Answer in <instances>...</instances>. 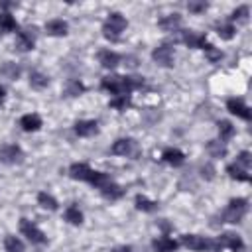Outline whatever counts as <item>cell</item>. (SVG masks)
Wrapping results in <instances>:
<instances>
[{"label": "cell", "instance_id": "obj_1", "mask_svg": "<svg viewBox=\"0 0 252 252\" xmlns=\"http://www.w3.org/2000/svg\"><path fill=\"white\" fill-rule=\"evenodd\" d=\"M144 87V77H126V75H111L100 81V89L113 93L115 97L130 95L134 89Z\"/></svg>", "mask_w": 252, "mask_h": 252}, {"label": "cell", "instance_id": "obj_2", "mask_svg": "<svg viewBox=\"0 0 252 252\" xmlns=\"http://www.w3.org/2000/svg\"><path fill=\"white\" fill-rule=\"evenodd\" d=\"M126 26H128L126 18L122 14H118V12H113L105 20V24H103V36L107 39H111V41H118L120 36H122V32L126 30Z\"/></svg>", "mask_w": 252, "mask_h": 252}, {"label": "cell", "instance_id": "obj_3", "mask_svg": "<svg viewBox=\"0 0 252 252\" xmlns=\"http://www.w3.org/2000/svg\"><path fill=\"white\" fill-rule=\"evenodd\" d=\"M181 244L193 252H219L221 246L217 240H207L205 236H199V234H183L181 236Z\"/></svg>", "mask_w": 252, "mask_h": 252}, {"label": "cell", "instance_id": "obj_4", "mask_svg": "<svg viewBox=\"0 0 252 252\" xmlns=\"http://www.w3.org/2000/svg\"><path fill=\"white\" fill-rule=\"evenodd\" d=\"M246 213H248V201L238 197V199H233L229 207L223 211V221L225 223H240Z\"/></svg>", "mask_w": 252, "mask_h": 252}, {"label": "cell", "instance_id": "obj_5", "mask_svg": "<svg viewBox=\"0 0 252 252\" xmlns=\"http://www.w3.org/2000/svg\"><path fill=\"white\" fill-rule=\"evenodd\" d=\"M24 160L22 148L16 144H4L0 146V162L2 164H20Z\"/></svg>", "mask_w": 252, "mask_h": 252}, {"label": "cell", "instance_id": "obj_6", "mask_svg": "<svg viewBox=\"0 0 252 252\" xmlns=\"http://www.w3.org/2000/svg\"><path fill=\"white\" fill-rule=\"evenodd\" d=\"M152 58H154V61L158 63V65H162V67H172L174 65V47L170 45V43H162V45H158L154 52H152Z\"/></svg>", "mask_w": 252, "mask_h": 252}, {"label": "cell", "instance_id": "obj_7", "mask_svg": "<svg viewBox=\"0 0 252 252\" xmlns=\"http://www.w3.org/2000/svg\"><path fill=\"white\" fill-rule=\"evenodd\" d=\"M20 231H22V234H24L30 242H34V244H43V242H45V234H43L32 221H28V219H22V221H20Z\"/></svg>", "mask_w": 252, "mask_h": 252}, {"label": "cell", "instance_id": "obj_8", "mask_svg": "<svg viewBox=\"0 0 252 252\" xmlns=\"http://www.w3.org/2000/svg\"><path fill=\"white\" fill-rule=\"evenodd\" d=\"M217 242H219V246L221 248H231L233 252H242L244 250V240L238 236V234H234V233H223L219 238H217Z\"/></svg>", "mask_w": 252, "mask_h": 252}, {"label": "cell", "instance_id": "obj_9", "mask_svg": "<svg viewBox=\"0 0 252 252\" xmlns=\"http://www.w3.org/2000/svg\"><path fill=\"white\" fill-rule=\"evenodd\" d=\"M36 28H26L24 32H18L16 36V47L20 49V52H30V49H34L36 45Z\"/></svg>", "mask_w": 252, "mask_h": 252}, {"label": "cell", "instance_id": "obj_10", "mask_svg": "<svg viewBox=\"0 0 252 252\" xmlns=\"http://www.w3.org/2000/svg\"><path fill=\"white\" fill-rule=\"evenodd\" d=\"M181 41L185 45H189V47H201V49H205V45H207V38L203 34H199V32H193V30L183 32Z\"/></svg>", "mask_w": 252, "mask_h": 252}, {"label": "cell", "instance_id": "obj_11", "mask_svg": "<svg viewBox=\"0 0 252 252\" xmlns=\"http://www.w3.org/2000/svg\"><path fill=\"white\" fill-rule=\"evenodd\" d=\"M227 109H229V113L236 115L238 118H242V120H250V109L242 103L240 98H229V100H227Z\"/></svg>", "mask_w": 252, "mask_h": 252}, {"label": "cell", "instance_id": "obj_12", "mask_svg": "<svg viewBox=\"0 0 252 252\" xmlns=\"http://www.w3.org/2000/svg\"><path fill=\"white\" fill-rule=\"evenodd\" d=\"M179 246V242H175L174 238L170 236H158L152 240V248L154 252H175Z\"/></svg>", "mask_w": 252, "mask_h": 252}, {"label": "cell", "instance_id": "obj_13", "mask_svg": "<svg viewBox=\"0 0 252 252\" xmlns=\"http://www.w3.org/2000/svg\"><path fill=\"white\" fill-rule=\"evenodd\" d=\"M162 160H164L166 164L174 166V168H179V166H183V162H185V156H183V152H181V150H177V148H168V150H164Z\"/></svg>", "mask_w": 252, "mask_h": 252}, {"label": "cell", "instance_id": "obj_14", "mask_svg": "<svg viewBox=\"0 0 252 252\" xmlns=\"http://www.w3.org/2000/svg\"><path fill=\"white\" fill-rule=\"evenodd\" d=\"M97 132H98L97 120H79V122H75V134L77 136L89 138V136H95Z\"/></svg>", "mask_w": 252, "mask_h": 252}, {"label": "cell", "instance_id": "obj_15", "mask_svg": "<svg viewBox=\"0 0 252 252\" xmlns=\"http://www.w3.org/2000/svg\"><path fill=\"white\" fill-rule=\"evenodd\" d=\"M69 175H71V179H77V181H89L93 175V170L87 164H71Z\"/></svg>", "mask_w": 252, "mask_h": 252}, {"label": "cell", "instance_id": "obj_16", "mask_svg": "<svg viewBox=\"0 0 252 252\" xmlns=\"http://www.w3.org/2000/svg\"><path fill=\"white\" fill-rule=\"evenodd\" d=\"M98 63L105 69H115L120 63V56L116 52H111V49H103V52L98 54Z\"/></svg>", "mask_w": 252, "mask_h": 252}, {"label": "cell", "instance_id": "obj_17", "mask_svg": "<svg viewBox=\"0 0 252 252\" xmlns=\"http://www.w3.org/2000/svg\"><path fill=\"white\" fill-rule=\"evenodd\" d=\"M179 26H181V16L179 14H170V16H166L158 22V28L164 30V32H177Z\"/></svg>", "mask_w": 252, "mask_h": 252}, {"label": "cell", "instance_id": "obj_18", "mask_svg": "<svg viewBox=\"0 0 252 252\" xmlns=\"http://www.w3.org/2000/svg\"><path fill=\"white\" fill-rule=\"evenodd\" d=\"M20 126L24 132H38L41 128V118L38 115H24L20 118Z\"/></svg>", "mask_w": 252, "mask_h": 252}, {"label": "cell", "instance_id": "obj_19", "mask_svg": "<svg viewBox=\"0 0 252 252\" xmlns=\"http://www.w3.org/2000/svg\"><path fill=\"white\" fill-rule=\"evenodd\" d=\"M132 148H134V142H132L130 138H120V140H116V142L113 144L111 152H113L115 156H128V154L132 152Z\"/></svg>", "mask_w": 252, "mask_h": 252}, {"label": "cell", "instance_id": "obj_20", "mask_svg": "<svg viewBox=\"0 0 252 252\" xmlns=\"http://www.w3.org/2000/svg\"><path fill=\"white\" fill-rule=\"evenodd\" d=\"M45 32H47L49 36H65V34H67V22H63V20H59V18L49 20V22L45 24Z\"/></svg>", "mask_w": 252, "mask_h": 252}, {"label": "cell", "instance_id": "obj_21", "mask_svg": "<svg viewBox=\"0 0 252 252\" xmlns=\"http://www.w3.org/2000/svg\"><path fill=\"white\" fill-rule=\"evenodd\" d=\"M16 30H18V24H16L14 16L8 14V12H0V32L10 34V32H16Z\"/></svg>", "mask_w": 252, "mask_h": 252}, {"label": "cell", "instance_id": "obj_22", "mask_svg": "<svg viewBox=\"0 0 252 252\" xmlns=\"http://www.w3.org/2000/svg\"><path fill=\"white\" fill-rule=\"evenodd\" d=\"M38 203L43 207V209H47V211H58V199L54 197V195H49V193H45V191H41V193H38Z\"/></svg>", "mask_w": 252, "mask_h": 252}, {"label": "cell", "instance_id": "obj_23", "mask_svg": "<svg viewBox=\"0 0 252 252\" xmlns=\"http://www.w3.org/2000/svg\"><path fill=\"white\" fill-rule=\"evenodd\" d=\"M100 193H103V197H107L111 201H116V199H120L124 195V189L120 185H116V183L111 181V183H107L103 189H100Z\"/></svg>", "mask_w": 252, "mask_h": 252}, {"label": "cell", "instance_id": "obj_24", "mask_svg": "<svg viewBox=\"0 0 252 252\" xmlns=\"http://www.w3.org/2000/svg\"><path fill=\"white\" fill-rule=\"evenodd\" d=\"M136 209H140V211H144V213H154L156 209H158V203L156 201H150L148 197H144V195H136Z\"/></svg>", "mask_w": 252, "mask_h": 252}, {"label": "cell", "instance_id": "obj_25", "mask_svg": "<svg viewBox=\"0 0 252 252\" xmlns=\"http://www.w3.org/2000/svg\"><path fill=\"white\" fill-rule=\"evenodd\" d=\"M207 152H209L213 158H225V156H227V146H225V142H221V140H211V142L207 144Z\"/></svg>", "mask_w": 252, "mask_h": 252}, {"label": "cell", "instance_id": "obj_26", "mask_svg": "<svg viewBox=\"0 0 252 252\" xmlns=\"http://www.w3.org/2000/svg\"><path fill=\"white\" fill-rule=\"evenodd\" d=\"M113 179H111V175L109 174H105V172H95L93 170V175H91V179H89V183L93 185V187H97V189H103L107 183H111Z\"/></svg>", "mask_w": 252, "mask_h": 252}, {"label": "cell", "instance_id": "obj_27", "mask_svg": "<svg viewBox=\"0 0 252 252\" xmlns=\"http://www.w3.org/2000/svg\"><path fill=\"white\" fill-rule=\"evenodd\" d=\"M227 174H229L233 179H236V181H250L248 172H246V170H242V168H240V166H236V164L227 166Z\"/></svg>", "mask_w": 252, "mask_h": 252}, {"label": "cell", "instance_id": "obj_28", "mask_svg": "<svg viewBox=\"0 0 252 252\" xmlns=\"http://www.w3.org/2000/svg\"><path fill=\"white\" fill-rule=\"evenodd\" d=\"M65 221L71 223V225H75V227L83 223V213L79 211L77 205H69V207L65 209Z\"/></svg>", "mask_w": 252, "mask_h": 252}, {"label": "cell", "instance_id": "obj_29", "mask_svg": "<svg viewBox=\"0 0 252 252\" xmlns=\"http://www.w3.org/2000/svg\"><path fill=\"white\" fill-rule=\"evenodd\" d=\"M0 75L2 77H6V79H10V81H14V79H18V75H20V67L16 65V63H4L2 67H0Z\"/></svg>", "mask_w": 252, "mask_h": 252}, {"label": "cell", "instance_id": "obj_30", "mask_svg": "<svg viewBox=\"0 0 252 252\" xmlns=\"http://www.w3.org/2000/svg\"><path fill=\"white\" fill-rule=\"evenodd\" d=\"M30 85H32L34 89H45V87L49 85V79H47L43 73L34 71V73L30 75Z\"/></svg>", "mask_w": 252, "mask_h": 252}, {"label": "cell", "instance_id": "obj_31", "mask_svg": "<svg viewBox=\"0 0 252 252\" xmlns=\"http://www.w3.org/2000/svg\"><path fill=\"white\" fill-rule=\"evenodd\" d=\"M219 136H221V142L231 140V138L234 136V126H233L229 120H221V122H219Z\"/></svg>", "mask_w": 252, "mask_h": 252}, {"label": "cell", "instance_id": "obj_32", "mask_svg": "<svg viewBox=\"0 0 252 252\" xmlns=\"http://www.w3.org/2000/svg\"><path fill=\"white\" fill-rule=\"evenodd\" d=\"M4 248H6V252H24V242L18 236H6Z\"/></svg>", "mask_w": 252, "mask_h": 252}, {"label": "cell", "instance_id": "obj_33", "mask_svg": "<svg viewBox=\"0 0 252 252\" xmlns=\"http://www.w3.org/2000/svg\"><path fill=\"white\" fill-rule=\"evenodd\" d=\"M113 109L116 111H126L130 107V95H120V97H115L111 98V103H109Z\"/></svg>", "mask_w": 252, "mask_h": 252}, {"label": "cell", "instance_id": "obj_34", "mask_svg": "<svg viewBox=\"0 0 252 252\" xmlns=\"http://www.w3.org/2000/svg\"><path fill=\"white\" fill-rule=\"evenodd\" d=\"M205 56H207V59H209L211 63H219V61L223 59V52H221L219 47L211 45V43L205 45Z\"/></svg>", "mask_w": 252, "mask_h": 252}, {"label": "cell", "instance_id": "obj_35", "mask_svg": "<svg viewBox=\"0 0 252 252\" xmlns=\"http://www.w3.org/2000/svg\"><path fill=\"white\" fill-rule=\"evenodd\" d=\"M234 32H236V28H234V24H219L217 26V34L223 38V39H233L234 38Z\"/></svg>", "mask_w": 252, "mask_h": 252}, {"label": "cell", "instance_id": "obj_36", "mask_svg": "<svg viewBox=\"0 0 252 252\" xmlns=\"http://www.w3.org/2000/svg\"><path fill=\"white\" fill-rule=\"evenodd\" d=\"M83 91H85V85L79 83V81H75V79H71V81L67 83V87H65V95H67V97H77V95H81Z\"/></svg>", "mask_w": 252, "mask_h": 252}, {"label": "cell", "instance_id": "obj_37", "mask_svg": "<svg viewBox=\"0 0 252 252\" xmlns=\"http://www.w3.org/2000/svg\"><path fill=\"white\" fill-rule=\"evenodd\" d=\"M248 12H250L248 6H238V8L231 14V20H233V22H246V20H248ZM233 22H231V24H233Z\"/></svg>", "mask_w": 252, "mask_h": 252}, {"label": "cell", "instance_id": "obj_38", "mask_svg": "<svg viewBox=\"0 0 252 252\" xmlns=\"http://www.w3.org/2000/svg\"><path fill=\"white\" fill-rule=\"evenodd\" d=\"M236 166H240L242 170H246V172H248V168L252 166L250 152H246V150H244V152H240V154H238V158H236Z\"/></svg>", "mask_w": 252, "mask_h": 252}, {"label": "cell", "instance_id": "obj_39", "mask_svg": "<svg viewBox=\"0 0 252 252\" xmlns=\"http://www.w3.org/2000/svg\"><path fill=\"white\" fill-rule=\"evenodd\" d=\"M187 10L193 12V14L205 12V10H207V2H189V4H187Z\"/></svg>", "mask_w": 252, "mask_h": 252}, {"label": "cell", "instance_id": "obj_40", "mask_svg": "<svg viewBox=\"0 0 252 252\" xmlns=\"http://www.w3.org/2000/svg\"><path fill=\"white\" fill-rule=\"evenodd\" d=\"M201 174H203L205 179H213V177H215V168H213L211 164H207V166L201 168Z\"/></svg>", "mask_w": 252, "mask_h": 252}, {"label": "cell", "instance_id": "obj_41", "mask_svg": "<svg viewBox=\"0 0 252 252\" xmlns=\"http://www.w3.org/2000/svg\"><path fill=\"white\" fill-rule=\"evenodd\" d=\"M113 252H134V250H132V246H126L124 244V246H116Z\"/></svg>", "mask_w": 252, "mask_h": 252}, {"label": "cell", "instance_id": "obj_42", "mask_svg": "<svg viewBox=\"0 0 252 252\" xmlns=\"http://www.w3.org/2000/svg\"><path fill=\"white\" fill-rule=\"evenodd\" d=\"M4 98H6V89H4L2 85H0V105L4 103Z\"/></svg>", "mask_w": 252, "mask_h": 252}]
</instances>
